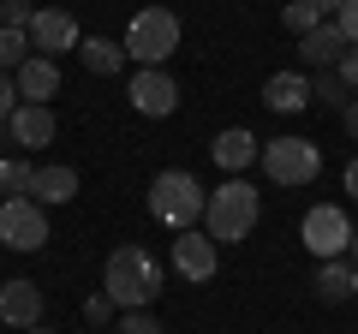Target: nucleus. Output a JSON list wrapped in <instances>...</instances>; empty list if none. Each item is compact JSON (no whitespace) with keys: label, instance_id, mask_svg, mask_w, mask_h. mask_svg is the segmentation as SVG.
<instances>
[{"label":"nucleus","instance_id":"30","mask_svg":"<svg viewBox=\"0 0 358 334\" xmlns=\"http://www.w3.org/2000/svg\"><path fill=\"white\" fill-rule=\"evenodd\" d=\"M341 126H346V138H352V143H358V96H352V102H346V108H341Z\"/></svg>","mask_w":358,"mask_h":334},{"label":"nucleus","instance_id":"2","mask_svg":"<svg viewBox=\"0 0 358 334\" xmlns=\"http://www.w3.org/2000/svg\"><path fill=\"white\" fill-rule=\"evenodd\" d=\"M257 215H263L257 185L239 180V173H227V180L209 191V203H203V233H209L215 245H239V239H251Z\"/></svg>","mask_w":358,"mask_h":334},{"label":"nucleus","instance_id":"25","mask_svg":"<svg viewBox=\"0 0 358 334\" xmlns=\"http://www.w3.org/2000/svg\"><path fill=\"white\" fill-rule=\"evenodd\" d=\"M114 334H162V322H155L150 310H120V322H114Z\"/></svg>","mask_w":358,"mask_h":334},{"label":"nucleus","instance_id":"1","mask_svg":"<svg viewBox=\"0 0 358 334\" xmlns=\"http://www.w3.org/2000/svg\"><path fill=\"white\" fill-rule=\"evenodd\" d=\"M162 281H167V269L143 251V245H120L102 263V293L114 298L120 310H150L155 298H162Z\"/></svg>","mask_w":358,"mask_h":334},{"label":"nucleus","instance_id":"13","mask_svg":"<svg viewBox=\"0 0 358 334\" xmlns=\"http://www.w3.org/2000/svg\"><path fill=\"white\" fill-rule=\"evenodd\" d=\"M0 322L6 328H36L42 322V286L36 281H6L0 286Z\"/></svg>","mask_w":358,"mask_h":334},{"label":"nucleus","instance_id":"18","mask_svg":"<svg viewBox=\"0 0 358 334\" xmlns=\"http://www.w3.org/2000/svg\"><path fill=\"white\" fill-rule=\"evenodd\" d=\"M310 286H317V298H329V305H341V298H358V269H352L346 257H329V263H317Z\"/></svg>","mask_w":358,"mask_h":334},{"label":"nucleus","instance_id":"7","mask_svg":"<svg viewBox=\"0 0 358 334\" xmlns=\"http://www.w3.org/2000/svg\"><path fill=\"white\" fill-rule=\"evenodd\" d=\"M299 239H305V251H310L317 263L346 257V245H352V221H346L341 203H317L305 221H299Z\"/></svg>","mask_w":358,"mask_h":334},{"label":"nucleus","instance_id":"11","mask_svg":"<svg viewBox=\"0 0 358 334\" xmlns=\"http://www.w3.org/2000/svg\"><path fill=\"white\" fill-rule=\"evenodd\" d=\"M6 138L18 143V150H42V143H54V131H60V119H54V108H36V102H18V114L6 119Z\"/></svg>","mask_w":358,"mask_h":334},{"label":"nucleus","instance_id":"33","mask_svg":"<svg viewBox=\"0 0 358 334\" xmlns=\"http://www.w3.org/2000/svg\"><path fill=\"white\" fill-rule=\"evenodd\" d=\"M346 263H352V269H358V227H352V245H346Z\"/></svg>","mask_w":358,"mask_h":334},{"label":"nucleus","instance_id":"4","mask_svg":"<svg viewBox=\"0 0 358 334\" xmlns=\"http://www.w3.org/2000/svg\"><path fill=\"white\" fill-rule=\"evenodd\" d=\"M120 48H126V60H138V66H162L167 54L179 48V13L173 6H143V13H131Z\"/></svg>","mask_w":358,"mask_h":334},{"label":"nucleus","instance_id":"3","mask_svg":"<svg viewBox=\"0 0 358 334\" xmlns=\"http://www.w3.org/2000/svg\"><path fill=\"white\" fill-rule=\"evenodd\" d=\"M203 203H209V191L185 173V167H162L150 180V215L162 221V227H173V233L197 227V221H203Z\"/></svg>","mask_w":358,"mask_h":334},{"label":"nucleus","instance_id":"5","mask_svg":"<svg viewBox=\"0 0 358 334\" xmlns=\"http://www.w3.org/2000/svg\"><path fill=\"white\" fill-rule=\"evenodd\" d=\"M257 161H263V173L275 185H310L322 173V150L310 138H275V143H263Z\"/></svg>","mask_w":358,"mask_h":334},{"label":"nucleus","instance_id":"9","mask_svg":"<svg viewBox=\"0 0 358 334\" xmlns=\"http://www.w3.org/2000/svg\"><path fill=\"white\" fill-rule=\"evenodd\" d=\"M215 263H221V245L209 239L203 227L173 233V275H179V281H209V275H215Z\"/></svg>","mask_w":358,"mask_h":334},{"label":"nucleus","instance_id":"12","mask_svg":"<svg viewBox=\"0 0 358 334\" xmlns=\"http://www.w3.org/2000/svg\"><path fill=\"white\" fill-rule=\"evenodd\" d=\"M13 84H18V102L48 108V96H60V66H54L48 54H30V60L13 72Z\"/></svg>","mask_w":358,"mask_h":334},{"label":"nucleus","instance_id":"29","mask_svg":"<svg viewBox=\"0 0 358 334\" xmlns=\"http://www.w3.org/2000/svg\"><path fill=\"white\" fill-rule=\"evenodd\" d=\"M334 72H341V84H346V90L358 96V48H346V54H341V66H334Z\"/></svg>","mask_w":358,"mask_h":334},{"label":"nucleus","instance_id":"20","mask_svg":"<svg viewBox=\"0 0 358 334\" xmlns=\"http://www.w3.org/2000/svg\"><path fill=\"white\" fill-rule=\"evenodd\" d=\"M346 102H352V90L341 84L334 66H329V72H310V108H346Z\"/></svg>","mask_w":358,"mask_h":334},{"label":"nucleus","instance_id":"34","mask_svg":"<svg viewBox=\"0 0 358 334\" xmlns=\"http://www.w3.org/2000/svg\"><path fill=\"white\" fill-rule=\"evenodd\" d=\"M24 334H54V328H48V322H36V328H24Z\"/></svg>","mask_w":358,"mask_h":334},{"label":"nucleus","instance_id":"23","mask_svg":"<svg viewBox=\"0 0 358 334\" xmlns=\"http://www.w3.org/2000/svg\"><path fill=\"white\" fill-rule=\"evenodd\" d=\"M281 24L293 30V36H305V30H317V24H329V18H322L317 6H310V0H287V6H281Z\"/></svg>","mask_w":358,"mask_h":334},{"label":"nucleus","instance_id":"32","mask_svg":"<svg viewBox=\"0 0 358 334\" xmlns=\"http://www.w3.org/2000/svg\"><path fill=\"white\" fill-rule=\"evenodd\" d=\"M310 6H317L322 18H334V13H341V0H310Z\"/></svg>","mask_w":358,"mask_h":334},{"label":"nucleus","instance_id":"26","mask_svg":"<svg viewBox=\"0 0 358 334\" xmlns=\"http://www.w3.org/2000/svg\"><path fill=\"white\" fill-rule=\"evenodd\" d=\"M30 0H0V30H30Z\"/></svg>","mask_w":358,"mask_h":334},{"label":"nucleus","instance_id":"31","mask_svg":"<svg viewBox=\"0 0 358 334\" xmlns=\"http://www.w3.org/2000/svg\"><path fill=\"white\" fill-rule=\"evenodd\" d=\"M341 185H346V197H352V203H358V155H352V161H346V173H341Z\"/></svg>","mask_w":358,"mask_h":334},{"label":"nucleus","instance_id":"16","mask_svg":"<svg viewBox=\"0 0 358 334\" xmlns=\"http://www.w3.org/2000/svg\"><path fill=\"white\" fill-rule=\"evenodd\" d=\"M209 155H215V167H221V173H245V167H251L257 155H263V143H257L245 126H227L215 143H209Z\"/></svg>","mask_w":358,"mask_h":334},{"label":"nucleus","instance_id":"27","mask_svg":"<svg viewBox=\"0 0 358 334\" xmlns=\"http://www.w3.org/2000/svg\"><path fill=\"white\" fill-rule=\"evenodd\" d=\"M334 30L346 36V48H358V0H341V13H334Z\"/></svg>","mask_w":358,"mask_h":334},{"label":"nucleus","instance_id":"17","mask_svg":"<svg viewBox=\"0 0 358 334\" xmlns=\"http://www.w3.org/2000/svg\"><path fill=\"white\" fill-rule=\"evenodd\" d=\"M30 197H36L42 209H60V203H72V197H78V173H72L66 161L36 167V185H30Z\"/></svg>","mask_w":358,"mask_h":334},{"label":"nucleus","instance_id":"21","mask_svg":"<svg viewBox=\"0 0 358 334\" xmlns=\"http://www.w3.org/2000/svg\"><path fill=\"white\" fill-rule=\"evenodd\" d=\"M30 185H36V167H30L24 155H6V161H0V191L6 197H30Z\"/></svg>","mask_w":358,"mask_h":334},{"label":"nucleus","instance_id":"6","mask_svg":"<svg viewBox=\"0 0 358 334\" xmlns=\"http://www.w3.org/2000/svg\"><path fill=\"white\" fill-rule=\"evenodd\" d=\"M0 245L6 251H42L48 245V209L36 197H0Z\"/></svg>","mask_w":358,"mask_h":334},{"label":"nucleus","instance_id":"19","mask_svg":"<svg viewBox=\"0 0 358 334\" xmlns=\"http://www.w3.org/2000/svg\"><path fill=\"white\" fill-rule=\"evenodd\" d=\"M78 60H84V72H96V78H120L126 72V48H120L114 36H84L78 42Z\"/></svg>","mask_w":358,"mask_h":334},{"label":"nucleus","instance_id":"14","mask_svg":"<svg viewBox=\"0 0 358 334\" xmlns=\"http://www.w3.org/2000/svg\"><path fill=\"white\" fill-rule=\"evenodd\" d=\"M341 54H346V36L334 30V18L299 36V66L305 72H329V66H341Z\"/></svg>","mask_w":358,"mask_h":334},{"label":"nucleus","instance_id":"22","mask_svg":"<svg viewBox=\"0 0 358 334\" xmlns=\"http://www.w3.org/2000/svg\"><path fill=\"white\" fill-rule=\"evenodd\" d=\"M30 30H0V72H18V66L30 60Z\"/></svg>","mask_w":358,"mask_h":334},{"label":"nucleus","instance_id":"8","mask_svg":"<svg viewBox=\"0 0 358 334\" xmlns=\"http://www.w3.org/2000/svg\"><path fill=\"white\" fill-rule=\"evenodd\" d=\"M126 96H131V108H138L143 119H167V114L179 108V84L162 72V66H138V72H131V90H126Z\"/></svg>","mask_w":358,"mask_h":334},{"label":"nucleus","instance_id":"15","mask_svg":"<svg viewBox=\"0 0 358 334\" xmlns=\"http://www.w3.org/2000/svg\"><path fill=\"white\" fill-rule=\"evenodd\" d=\"M263 108L268 114H305L310 108V72H275L263 84Z\"/></svg>","mask_w":358,"mask_h":334},{"label":"nucleus","instance_id":"28","mask_svg":"<svg viewBox=\"0 0 358 334\" xmlns=\"http://www.w3.org/2000/svg\"><path fill=\"white\" fill-rule=\"evenodd\" d=\"M18 114V84H13V72H0V126Z\"/></svg>","mask_w":358,"mask_h":334},{"label":"nucleus","instance_id":"24","mask_svg":"<svg viewBox=\"0 0 358 334\" xmlns=\"http://www.w3.org/2000/svg\"><path fill=\"white\" fill-rule=\"evenodd\" d=\"M84 322H96V328H108V322H120V305L108 293H90L84 298Z\"/></svg>","mask_w":358,"mask_h":334},{"label":"nucleus","instance_id":"10","mask_svg":"<svg viewBox=\"0 0 358 334\" xmlns=\"http://www.w3.org/2000/svg\"><path fill=\"white\" fill-rule=\"evenodd\" d=\"M30 48L36 54H66V48H78V18L72 13H60V6H42L36 18H30Z\"/></svg>","mask_w":358,"mask_h":334}]
</instances>
